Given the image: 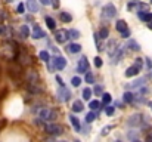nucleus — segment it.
<instances>
[{"label": "nucleus", "mask_w": 152, "mask_h": 142, "mask_svg": "<svg viewBox=\"0 0 152 142\" xmlns=\"http://www.w3.org/2000/svg\"><path fill=\"white\" fill-rule=\"evenodd\" d=\"M112 101V96L109 93H103L102 95V104H105V105H109V102Z\"/></svg>", "instance_id": "c756f323"}, {"label": "nucleus", "mask_w": 152, "mask_h": 142, "mask_svg": "<svg viewBox=\"0 0 152 142\" xmlns=\"http://www.w3.org/2000/svg\"><path fill=\"white\" fill-rule=\"evenodd\" d=\"M115 15H117V9H115V6H114L112 3H108V4L103 6L102 16H103L105 19H112Z\"/></svg>", "instance_id": "f03ea898"}, {"label": "nucleus", "mask_w": 152, "mask_h": 142, "mask_svg": "<svg viewBox=\"0 0 152 142\" xmlns=\"http://www.w3.org/2000/svg\"><path fill=\"white\" fill-rule=\"evenodd\" d=\"M0 36H4V37L10 36V30L6 25H3V24H0Z\"/></svg>", "instance_id": "5701e85b"}, {"label": "nucleus", "mask_w": 152, "mask_h": 142, "mask_svg": "<svg viewBox=\"0 0 152 142\" xmlns=\"http://www.w3.org/2000/svg\"><path fill=\"white\" fill-rule=\"evenodd\" d=\"M4 18H6V15H4V13L0 10V22H3V19H4Z\"/></svg>", "instance_id": "a18cd8bd"}, {"label": "nucleus", "mask_w": 152, "mask_h": 142, "mask_svg": "<svg viewBox=\"0 0 152 142\" xmlns=\"http://www.w3.org/2000/svg\"><path fill=\"white\" fill-rule=\"evenodd\" d=\"M56 82H58V83L61 85V88H65V83H64V80H62V79H61L59 76H56Z\"/></svg>", "instance_id": "79ce46f5"}, {"label": "nucleus", "mask_w": 152, "mask_h": 142, "mask_svg": "<svg viewBox=\"0 0 152 142\" xmlns=\"http://www.w3.org/2000/svg\"><path fill=\"white\" fill-rule=\"evenodd\" d=\"M98 117V114L95 113V111H92V113H89L87 116H86V123H92V121H95V118Z\"/></svg>", "instance_id": "c85d7f7f"}, {"label": "nucleus", "mask_w": 152, "mask_h": 142, "mask_svg": "<svg viewBox=\"0 0 152 142\" xmlns=\"http://www.w3.org/2000/svg\"><path fill=\"white\" fill-rule=\"evenodd\" d=\"M58 98H59V101L66 102V101L71 98V92H69L66 88H61V89L58 90Z\"/></svg>", "instance_id": "423d86ee"}, {"label": "nucleus", "mask_w": 152, "mask_h": 142, "mask_svg": "<svg viewBox=\"0 0 152 142\" xmlns=\"http://www.w3.org/2000/svg\"><path fill=\"white\" fill-rule=\"evenodd\" d=\"M4 124H6V120H0V130L4 127Z\"/></svg>", "instance_id": "49530a36"}, {"label": "nucleus", "mask_w": 152, "mask_h": 142, "mask_svg": "<svg viewBox=\"0 0 152 142\" xmlns=\"http://www.w3.org/2000/svg\"><path fill=\"white\" fill-rule=\"evenodd\" d=\"M123 56V47H118L117 50H115V53L114 55H111V59H112V64H117L118 61H120V58Z\"/></svg>", "instance_id": "f8f14e48"}, {"label": "nucleus", "mask_w": 152, "mask_h": 142, "mask_svg": "<svg viewBox=\"0 0 152 142\" xmlns=\"http://www.w3.org/2000/svg\"><path fill=\"white\" fill-rule=\"evenodd\" d=\"M33 39H36V40H39V39H43L45 37V31L39 27V25H34V28H33Z\"/></svg>", "instance_id": "6e6552de"}, {"label": "nucleus", "mask_w": 152, "mask_h": 142, "mask_svg": "<svg viewBox=\"0 0 152 142\" xmlns=\"http://www.w3.org/2000/svg\"><path fill=\"white\" fill-rule=\"evenodd\" d=\"M123 101L126 104H133L134 102V93L133 92H126V93L123 95Z\"/></svg>", "instance_id": "2eb2a0df"}, {"label": "nucleus", "mask_w": 152, "mask_h": 142, "mask_svg": "<svg viewBox=\"0 0 152 142\" xmlns=\"http://www.w3.org/2000/svg\"><path fill=\"white\" fill-rule=\"evenodd\" d=\"M40 3H42V4H45V6H48V4L50 3V0H40Z\"/></svg>", "instance_id": "de8ad7c7"}, {"label": "nucleus", "mask_w": 152, "mask_h": 142, "mask_svg": "<svg viewBox=\"0 0 152 142\" xmlns=\"http://www.w3.org/2000/svg\"><path fill=\"white\" fill-rule=\"evenodd\" d=\"M114 111H115V108H114V107L106 105V108H105V114H106V116H112V114H114Z\"/></svg>", "instance_id": "c9c22d12"}, {"label": "nucleus", "mask_w": 152, "mask_h": 142, "mask_svg": "<svg viewBox=\"0 0 152 142\" xmlns=\"http://www.w3.org/2000/svg\"><path fill=\"white\" fill-rule=\"evenodd\" d=\"M77 71H78V73H83V74L89 73V61H87V58H86V56H83V58H80V59H78Z\"/></svg>", "instance_id": "20e7f679"}, {"label": "nucleus", "mask_w": 152, "mask_h": 142, "mask_svg": "<svg viewBox=\"0 0 152 142\" xmlns=\"http://www.w3.org/2000/svg\"><path fill=\"white\" fill-rule=\"evenodd\" d=\"M134 65H136L139 70H142V67H143V59H142V58H136V61H134Z\"/></svg>", "instance_id": "e433bc0d"}, {"label": "nucleus", "mask_w": 152, "mask_h": 142, "mask_svg": "<svg viewBox=\"0 0 152 142\" xmlns=\"http://www.w3.org/2000/svg\"><path fill=\"white\" fill-rule=\"evenodd\" d=\"M151 3H152V0H151Z\"/></svg>", "instance_id": "4d7b16f0"}, {"label": "nucleus", "mask_w": 152, "mask_h": 142, "mask_svg": "<svg viewBox=\"0 0 152 142\" xmlns=\"http://www.w3.org/2000/svg\"><path fill=\"white\" fill-rule=\"evenodd\" d=\"M7 1H9V3H10V1H12V0H7Z\"/></svg>", "instance_id": "864d4df0"}, {"label": "nucleus", "mask_w": 152, "mask_h": 142, "mask_svg": "<svg viewBox=\"0 0 152 142\" xmlns=\"http://www.w3.org/2000/svg\"><path fill=\"white\" fill-rule=\"evenodd\" d=\"M68 31H65V30H59V31H56V34H55V40L58 42V43H65L66 42V39H68Z\"/></svg>", "instance_id": "0eeeda50"}, {"label": "nucleus", "mask_w": 152, "mask_h": 142, "mask_svg": "<svg viewBox=\"0 0 152 142\" xmlns=\"http://www.w3.org/2000/svg\"><path fill=\"white\" fill-rule=\"evenodd\" d=\"M121 37H123V39H129V37H130V30L123 31V33H121Z\"/></svg>", "instance_id": "ea45409f"}, {"label": "nucleus", "mask_w": 152, "mask_h": 142, "mask_svg": "<svg viewBox=\"0 0 152 142\" xmlns=\"http://www.w3.org/2000/svg\"><path fill=\"white\" fill-rule=\"evenodd\" d=\"M69 121H71V124H72V127L78 132L80 129H81V124H80V121H78V118L75 117V116H69Z\"/></svg>", "instance_id": "dca6fc26"}, {"label": "nucleus", "mask_w": 152, "mask_h": 142, "mask_svg": "<svg viewBox=\"0 0 152 142\" xmlns=\"http://www.w3.org/2000/svg\"><path fill=\"white\" fill-rule=\"evenodd\" d=\"M127 46H129V49H130V50H134V52L140 50V46H139V43H137V42H134V40H129Z\"/></svg>", "instance_id": "412c9836"}, {"label": "nucleus", "mask_w": 152, "mask_h": 142, "mask_svg": "<svg viewBox=\"0 0 152 142\" xmlns=\"http://www.w3.org/2000/svg\"><path fill=\"white\" fill-rule=\"evenodd\" d=\"M92 93H93V90H92V89H89V88H86V89H83V93H81V96H83V99L89 101V99L92 98Z\"/></svg>", "instance_id": "393cba45"}, {"label": "nucleus", "mask_w": 152, "mask_h": 142, "mask_svg": "<svg viewBox=\"0 0 152 142\" xmlns=\"http://www.w3.org/2000/svg\"><path fill=\"white\" fill-rule=\"evenodd\" d=\"M68 52L69 53H78V52H81V46L78 43H71L68 46Z\"/></svg>", "instance_id": "f3484780"}, {"label": "nucleus", "mask_w": 152, "mask_h": 142, "mask_svg": "<svg viewBox=\"0 0 152 142\" xmlns=\"http://www.w3.org/2000/svg\"><path fill=\"white\" fill-rule=\"evenodd\" d=\"M68 37L72 39V40H77V39H80V31L78 30H69L68 31Z\"/></svg>", "instance_id": "4be33fe9"}, {"label": "nucleus", "mask_w": 152, "mask_h": 142, "mask_svg": "<svg viewBox=\"0 0 152 142\" xmlns=\"http://www.w3.org/2000/svg\"><path fill=\"white\" fill-rule=\"evenodd\" d=\"M93 64H95V67L101 68V67H102V59L99 58V56H96V58H95V61H93Z\"/></svg>", "instance_id": "58836bf2"}, {"label": "nucleus", "mask_w": 152, "mask_h": 142, "mask_svg": "<svg viewBox=\"0 0 152 142\" xmlns=\"http://www.w3.org/2000/svg\"><path fill=\"white\" fill-rule=\"evenodd\" d=\"M98 34H99V37H101V39H108V37H109V30H108V28H105V27H102Z\"/></svg>", "instance_id": "a878e982"}, {"label": "nucleus", "mask_w": 152, "mask_h": 142, "mask_svg": "<svg viewBox=\"0 0 152 142\" xmlns=\"http://www.w3.org/2000/svg\"><path fill=\"white\" fill-rule=\"evenodd\" d=\"M139 68L136 67V65H133V67H129L127 70H126V77H133V76H137L139 74Z\"/></svg>", "instance_id": "9b49d317"}, {"label": "nucleus", "mask_w": 152, "mask_h": 142, "mask_svg": "<svg viewBox=\"0 0 152 142\" xmlns=\"http://www.w3.org/2000/svg\"><path fill=\"white\" fill-rule=\"evenodd\" d=\"M16 12H18V13H24V12H25V6H24V3H19V4H18Z\"/></svg>", "instance_id": "4c0bfd02"}, {"label": "nucleus", "mask_w": 152, "mask_h": 142, "mask_svg": "<svg viewBox=\"0 0 152 142\" xmlns=\"http://www.w3.org/2000/svg\"><path fill=\"white\" fill-rule=\"evenodd\" d=\"M134 6H136V4H134V3H129V6H127V7H129V9H130V10H132V9H133V7H134Z\"/></svg>", "instance_id": "09e8293b"}, {"label": "nucleus", "mask_w": 152, "mask_h": 142, "mask_svg": "<svg viewBox=\"0 0 152 142\" xmlns=\"http://www.w3.org/2000/svg\"><path fill=\"white\" fill-rule=\"evenodd\" d=\"M102 90H103V89H102V86H95V89H93V92H95L96 95L102 93Z\"/></svg>", "instance_id": "a19ab883"}, {"label": "nucleus", "mask_w": 152, "mask_h": 142, "mask_svg": "<svg viewBox=\"0 0 152 142\" xmlns=\"http://www.w3.org/2000/svg\"><path fill=\"white\" fill-rule=\"evenodd\" d=\"M45 130H46V133H49V135H59V133L64 132V127H62L61 124H56V123H49V124H46Z\"/></svg>", "instance_id": "7ed1b4c3"}, {"label": "nucleus", "mask_w": 152, "mask_h": 142, "mask_svg": "<svg viewBox=\"0 0 152 142\" xmlns=\"http://www.w3.org/2000/svg\"><path fill=\"white\" fill-rule=\"evenodd\" d=\"M39 56H40V59L45 61V62H49V59H50V56H49V53H48L46 50H42V52L39 53Z\"/></svg>", "instance_id": "7c9ffc66"}, {"label": "nucleus", "mask_w": 152, "mask_h": 142, "mask_svg": "<svg viewBox=\"0 0 152 142\" xmlns=\"http://www.w3.org/2000/svg\"><path fill=\"white\" fill-rule=\"evenodd\" d=\"M59 6V1L58 0H53V7H58Z\"/></svg>", "instance_id": "8fccbe9b"}, {"label": "nucleus", "mask_w": 152, "mask_h": 142, "mask_svg": "<svg viewBox=\"0 0 152 142\" xmlns=\"http://www.w3.org/2000/svg\"><path fill=\"white\" fill-rule=\"evenodd\" d=\"M19 33H21V37L27 39V37L30 36V27H28V25H22V27L19 28Z\"/></svg>", "instance_id": "6ab92c4d"}, {"label": "nucleus", "mask_w": 152, "mask_h": 142, "mask_svg": "<svg viewBox=\"0 0 152 142\" xmlns=\"http://www.w3.org/2000/svg\"><path fill=\"white\" fill-rule=\"evenodd\" d=\"M61 142H66V141H61Z\"/></svg>", "instance_id": "6e6d98bb"}, {"label": "nucleus", "mask_w": 152, "mask_h": 142, "mask_svg": "<svg viewBox=\"0 0 152 142\" xmlns=\"http://www.w3.org/2000/svg\"><path fill=\"white\" fill-rule=\"evenodd\" d=\"M101 101H98V99H96V101H90V104H89V107H90V110H92V111H96V110H99V108H101Z\"/></svg>", "instance_id": "b1692460"}, {"label": "nucleus", "mask_w": 152, "mask_h": 142, "mask_svg": "<svg viewBox=\"0 0 152 142\" xmlns=\"http://www.w3.org/2000/svg\"><path fill=\"white\" fill-rule=\"evenodd\" d=\"M86 83H95V77L92 73H86Z\"/></svg>", "instance_id": "f704fd0d"}, {"label": "nucleus", "mask_w": 152, "mask_h": 142, "mask_svg": "<svg viewBox=\"0 0 152 142\" xmlns=\"http://www.w3.org/2000/svg\"><path fill=\"white\" fill-rule=\"evenodd\" d=\"M115 28H117V31H118V33H123V31L129 30V28H127V24H126V21H123V19L117 21V24H115Z\"/></svg>", "instance_id": "ddd939ff"}, {"label": "nucleus", "mask_w": 152, "mask_h": 142, "mask_svg": "<svg viewBox=\"0 0 152 142\" xmlns=\"http://www.w3.org/2000/svg\"><path fill=\"white\" fill-rule=\"evenodd\" d=\"M52 62L55 64L56 70H64L66 67V59L64 56H55V58H50Z\"/></svg>", "instance_id": "39448f33"}, {"label": "nucleus", "mask_w": 152, "mask_h": 142, "mask_svg": "<svg viewBox=\"0 0 152 142\" xmlns=\"http://www.w3.org/2000/svg\"><path fill=\"white\" fill-rule=\"evenodd\" d=\"M145 61H146V65H148V68L151 70V68H152V61H151V59H149V58H146Z\"/></svg>", "instance_id": "c03bdc74"}, {"label": "nucleus", "mask_w": 152, "mask_h": 142, "mask_svg": "<svg viewBox=\"0 0 152 142\" xmlns=\"http://www.w3.org/2000/svg\"><path fill=\"white\" fill-rule=\"evenodd\" d=\"M115 142H121V141H115Z\"/></svg>", "instance_id": "5fc2aeb1"}, {"label": "nucleus", "mask_w": 152, "mask_h": 142, "mask_svg": "<svg viewBox=\"0 0 152 142\" xmlns=\"http://www.w3.org/2000/svg\"><path fill=\"white\" fill-rule=\"evenodd\" d=\"M145 85V79H137V80H134L129 88H133V89H137V88H142Z\"/></svg>", "instance_id": "aec40b11"}, {"label": "nucleus", "mask_w": 152, "mask_h": 142, "mask_svg": "<svg viewBox=\"0 0 152 142\" xmlns=\"http://www.w3.org/2000/svg\"><path fill=\"white\" fill-rule=\"evenodd\" d=\"M137 9H139L140 12H149V6H148V4H143V3L137 4Z\"/></svg>", "instance_id": "72a5a7b5"}, {"label": "nucleus", "mask_w": 152, "mask_h": 142, "mask_svg": "<svg viewBox=\"0 0 152 142\" xmlns=\"http://www.w3.org/2000/svg\"><path fill=\"white\" fill-rule=\"evenodd\" d=\"M72 111H74V113H81V111H83V102H81V101H74V104H72Z\"/></svg>", "instance_id": "a211bd4d"}, {"label": "nucleus", "mask_w": 152, "mask_h": 142, "mask_svg": "<svg viewBox=\"0 0 152 142\" xmlns=\"http://www.w3.org/2000/svg\"><path fill=\"white\" fill-rule=\"evenodd\" d=\"M112 129H114V126H112V124H109V126H105V127L102 129V132H101V133L103 135V136H105V135H108V133H109V132H111Z\"/></svg>", "instance_id": "473e14b6"}, {"label": "nucleus", "mask_w": 152, "mask_h": 142, "mask_svg": "<svg viewBox=\"0 0 152 142\" xmlns=\"http://www.w3.org/2000/svg\"><path fill=\"white\" fill-rule=\"evenodd\" d=\"M146 142H152V130L148 132V135H146Z\"/></svg>", "instance_id": "37998d69"}, {"label": "nucleus", "mask_w": 152, "mask_h": 142, "mask_svg": "<svg viewBox=\"0 0 152 142\" xmlns=\"http://www.w3.org/2000/svg\"><path fill=\"white\" fill-rule=\"evenodd\" d=\"M148 27H149V28L152 30V21H151V22H148Z\"/></svg>", "instance_id": "3c124183"}, {"label": "nucleus", "mask_w": 152, "mask_h": 142, "mask_svg": "<svg viewBox=\"0 0 152 142\" xmlns=\"http://www.w3.org/2000/svg\"><path fill=\"white\" fill-rule=\"evenodd\" d=\"M61 19L64 22H71L72 21V16L68 13V12H61Z\"/></svg>", "instance_id": "bb28decb"}, {"label": "nucleus", "mask_w": 152, "mask_h": 142, "mask_svg": "<svg viewBox=\"0 0 152 142\" xmlns=\"http://www.w3.org/2000/svg\"><path fill=\"white\" fill-rule=\"evenodd\" d=\"M39 116H40V118L43 121H48V123H53L56 120V113L52 108H42L40 113H39Z\"/></svg>", "instance_id": "f257e3e1"}, {"label": "nucleus", "mask_w": 152, "mask_h": 142, "mask_svg": "<svg viewBox=\"0 0 152 142\" xmlns=\"http://www.w3.org/2000/svg\"><path fill=\"white\" fill-rule=\"evenodd\" d=\"M140 123H142V116L140 114H134L129 118V124H132V126H137Z\"/></svg>", "instance_id": "9d476101"}, {"label": "nucleus", "mask_w": 152, "mask_h": 142, "mask_svg": "<svg viewBox=\"0 0 152 142\" xmlns=\"http://www.w3.org/2000/svg\"><path fill=\"white\" fill-rule=\"evenodd\" d=\"M46 25H48L50 30H55V28H56L55 19H53V18H50V16H46Z\"/></svg>", "instance_id": "cd10ccee"}, {"label": "nucleus", "mask_w": 152, "mask_h": 142, "mask_svg": "<svg viewBox=\"0 0 152 142\" xmlns=\"http://www.w3.org/2000/svg\"><path fill=\"white\" fill-rule=\"evenodd\" d=\"M71 85H72L74 88H78V86L81 85V79H80V77H77V76H75V77H72V79H71Z\"/></svg>", "instance_id": "2f4dec72"}, {"label": "nucleus", "mask_w": 152, "mask_h": 142, "mask_svg": "<svg viewBox=\"0 0 152 142\" xmlns=\"http://www.w3.org/2000/svg\"><path fill=\"white\" fill-rule=\"evenodd\" d=\"M27 9H28L31 13H37V10H39L37 0H27Z\"/></svg>", "instance_id": "1a4fd4ad"}, {"label": "nucleus", "mask_w": 152, "mask_h": 142, "mask_svg": "<svg viewBox=\"0 0 152 142\" xmlns=\"http://www.w3.org/2000/svg\"><path fill=\"white\" fill-rule=\"evenodd\" d=\"M115 46H117V42H115V40H109V43L106 45V47H108V55H109V56L114 55L115 50L118 49V47H115Z\"/></svg>", "instance_id": "4468645a"}, {"label": "nucleus", "mask_w": 152, "mask_h": 142, "mask_svg": "<svg viewBox=\"0 0 152 142\" xmlns=\"http://www.w3.org/2000/svg\"><path fill=\"white\" fill-rule=\"evenodd\" d=\"M132 142H140V141L139 139H134V141H132Z\"/></svg>", "instance_id": "603ef678"}]
</instances>
